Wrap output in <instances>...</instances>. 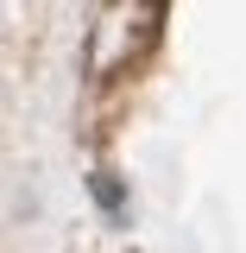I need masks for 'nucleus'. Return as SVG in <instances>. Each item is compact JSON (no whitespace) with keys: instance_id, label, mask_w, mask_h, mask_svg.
<instances>
[{"instance_id":"nucleus-1","label":"nucleus","mask_w":246,"mask_h":253,"mask_svg":"<svg viewBox=\"0 0 246 253\" xmlns=\"http://www.w3.org/2000/svg\"><path fill=\"white\" fill-rule=\"evenodd\" d=\"M95 196H101V209H107V215H126V196H120V184H114L107 171L95 177Z\"/></svg>"}]
</instances>
